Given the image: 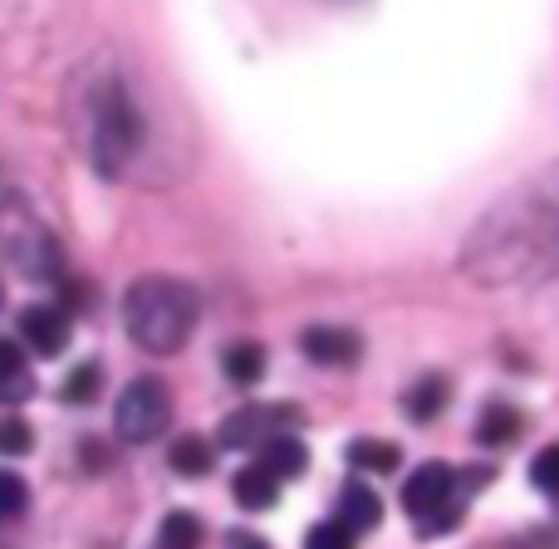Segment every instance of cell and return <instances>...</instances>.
Listing matches in <instances>:
<instances>
[{"mask_svg": "<svg viewBox=\"0 0 559 549\" xmlns=\"http://www.w3.org/2000/svg\"><path fill=\"white\" fill-rule=\"evenodd\" d=\"M157 549H202V521L192 511H173L157 525Z\"/></svg>", "mask_w": 559, "mask_h": 549, "instance_id": "obj_16", "label": "cell"}, {"mask_svg": "<svg viewBox=\"0 0 559 549\" xmlns=\"http://www.w3.org/2000/svg\"><path fill=\"white\" fill-rule=\"evenodd\" d=\"M299 348H305V358H314V363H324V368H344V363H354V358L364 354L358 334H348V329H334V324L305 329V334H299Z\"/></svg>", "mask_w": 559, "mask_h": 549, "instance_id": "obj_7", "label": "cell"}, {"mask_svg": "<svg viewBox=\"0 0 559 549\" xmlns=\"http://www.w3.org/2000/svg\"><path fill=\"white\" fill-rule=\"evenodd\" d=\"M531 481H535V491H545L559 501V442L545 446V452L531 462Z\"/></svg>", "mask_w": 559, "mask_h": 549, "instance_id": "obj_19", "label": "cell"}, {"mask_svg": "<svg viewBox=\"0 0 559 549\" xmlns=\"http://www.w3.org/2000/svg\"><path fill=\"white\" fill-rule=\"evenodd\" d=\"M15 334H20V344H25L29 354L59 358L64 354V344H69V314L64 309H55V305H25L20 309V319H15Z\"/></svg>", "mask_w": 559, "mask_h": 549, "instance_id": "obj_6", "label": "cell"}, {"mask_svg": "<svg viewBox=\"0 0 559 549\" xmlns=\"http://www.w3.org/2000/svg\"><path fill=\"white\" fill-rule=\"evenodd\" d=\"M222 368L236 387H255L265 378V348L261 344H231L222 358Z\"/></svg>", "mask_w": 559, "mask_h": 549, "instance_id": "obj_15", "label": "cell"}, {"mask_svg": "<svg viewBox=\"0 0 559 549\" xmlns=\"http://www.w3.org/2000/svg\"><path fill=\"white\" fill-rule=\"evenodd\" d=\"M344 462L354 466V472H397L403 466V446L397 442H383V437H354V442L344 446Z\"/></svg>", "mask_w": 559, "mask_h": 549, "instance_id": "obj_10", "label": "cell"}, {"mask_svg": "<svg viewBox=\"0 0 559 549\" xmlns=\"http://www.w3.org/2000/svg\"><path fill=\"white\" fill-rule=\"evenodd\" d=\"M173 422V393H167L163 378H133V383L118 393L114 407V432L128 446H147L167 432Z\"/></svg>", "mask_w": 559, "mask_h": 549, "instance_id": "obj_4", "label": "cell"}, {"mask_svg": "<svg viewBox=\"0 0 559 549\" xmlns=\"http://www.w3.org/2000/svg\"><path fill=\"white\" fill-rule=\"evenodd\" d=\"M231 549H271V545H265L261 535H251V530H236L231 535Z\"/></svg>", "mask_w": 559, "mask_h": 549, "instance_id": "obj_23", "label": "cell"}, {"mask_svg": "<svg viewBox=\"0 0 559 549\" xmlns=\"http://www.w3.org/2000/svg\"><path fill=\"white\" fill-rule=\"evenodd\" d=\"M289 422H299L295 403H255V407H241V413L226 417L216 442L231 446V452H261V446L285 432Z\"/></svg>", "mask_w": 559, "mask_h": 549, "instance_id": "obj_5", "label": "cell"}, {"mask_svg": "<svg viewBox=\"0 0 559 549\" xmlns=\"http://www.w3.org/2000/svg\"><path fill=\"white\" fill-rule=\"evenodd\" d=\"M261 466H271V472L280 476V481H295L299 472L309 466V452H305V442L299 437H289V432H280V437H271V442L261 446Z\"/></svg>", "mask_w": 559, "mask_h": 549, "instance_id": "obj_11", "label": "cell"}, {"mask_svg": "<svg viewBox=\"0 0 559 549\" xmlns=\"http://www.w3.org/2000/svg\"><path fill=\"white\" fill-rule=\"evenodd\" d=\"M0 378H5V387H0V397H5V403H20V397H29V378H25V358H20V338H5V344H0Z\"/></svg>", "mask_w": 559, "mask_h": 549, "instance_id": "obj_17", "label": "cell"}, {"mask_svg": "<svg viewBox=\"0 0 559 549\" xmlns=\"http://www.w3.org/2000/svg\"><path fill=\"white\" fill-rule=\"evenodd\" d=\"M403 511L417 521V535H452L456 521H462L452 466H442V462L417 466L403 486Z\"/></svg>", "mask_w": 559, "mask_h": 549, "instance_id": "obj_2", "label": "cell"}, {"mask_svg": "<svg viewBox=\"0 0 559 549\" xmlns=\"http://www.w3.org/2000/svg\"><path fill=\"white\" fill-rule=\"evenodd\" d=\"M202 319V299L173 275H143L123 295V329L143 354H177Z\"/></svg>", "mask_w": 559, "mask_h": 549, "instance_id": "obj_1", "label": "cell"}, {"mask_svg": "<svg viewBox=\"0 0 559 549\" xmlns=\"http://www.w3.org/2000/svg\"><path fill=\"white\" fill-rule=\"evenodd\" d=\"M231 496H236V505H246V511H271V505L280 501V476L271 472V466L251 462V466L236 472Z\"/></svg>", "mask_w": 559, "mask_h": 549, "instance_id": "obj_9", "label": "cell"}, {"mask_svg": "<svg viewBox=\"0 0 559 549\" xmlns=\"http://www.w3.org/2000/svg\"><path fill=\"white\" fill-rule=\"evenodd\" d=\"M334 521L348 525L354 535H368V530H378V525H383V501L373 496V486L348 481L344 491H338V515H334Z\"/></svg>", "mask_w": 559, "mask_h": 549, "instance_id": "obj_8", "label": "cell"}, {"mask_svg": "<svg viewBox=\"0 0 559 549\" xmlns=\"http://www.w3.org/2000/svg\"><path fill=\"white\" fill-rule=\"evenodd\" d=\"M98 383H104V368L79 363V368H69V378L59 383V397H64L69 407H84V403H94L98 397Z\"/></svg>", "mask_w": 559, "mask_h": 549, "instance_id": "obj_18", "label": "cell"}, {"mask_svg": "<svg viewBox=\"0 0 559 549\" xmlns=\"http://www.w3.org/2000/svg\"><path fill=\"white\" fill-rule=\"evenodd\" d=\"M167 462H173L177 476H206L216 466V446L206 442V437H177V442L167 446Z\"/></svg>", "mask_w": 559, "mask_h": 549, "instance_id": "obj_13", "label": "cell"}, {"mask_svg": "<svg viewBox=\"0 0 559 549\" xmlns=\"http://www.w3.org/2000/svg\"><path fill=\"white\" fill-rule=\"evenodd\" d=\"M0 496H5V501H0L5 505V521H15V515L25 511V481H20L15 472H5L0 476Z\"/></svg>", "mask_w": 559, "mask_h": 549, "instance_id": "obj_22", "label": "cell"}, {"mask_svg": "<svg viewBox=\"0 0 559 549\" xmlns=\"http://www.w3.org/2000/svg\"><path fill=\"white\" fill-rule=\"evenodd\" d=\"M138 143H143L138 108L128 104L123 84H108L104 94H98V108H94V163H98V172L114 177L118 167L133 157Z\"/></svg>", "mask_w": 559, "mask_h": 549, "instance_id": "obj_3", "label": "cell"}, {"mask_svg": "<svg viewBox=\"0 0 559 549\" xmlns=\"http://www.w3.org/2000/svg\"><path fill=\"white\" fill-rule=\"evenodd\" d=\"M447 397H452L447 378L442 373H427V378H417V383L407 387L403 407H407V417H413V422H432V417L447 407Z\"/></svg>", "mask_w": 559, "mask_h": 549, "instance_id": "obj_12", "label": "cell"}, {"mask_svg": "<svg viewBox=\"0 0 559 549\" xmlns=\"http://www.w3.org/2000/svg\"><path fill=\"white\" fill-rule=\"evenodd\" d=\"M305 549H354V530L338 521H324L305 535Z\"/></svg>", "mask_w": 559, "mask_h": 549, "instance_id": "obj_20", "label": "cell"}, {"mask_svg": "<svg viewBox=\"0 0 559 549\" xmlns=\"http://www.w3.org/2000/svg\"><path fill=\"white\" fill-rule=\"evenodd\" d=\"M0 452L5 456H25L29 452V427L20 422V417H5V422H0Z\"/></svg>", "mask_w": 559, "mask_h": 549, "instance_id": "obj_21", "label": "cell"}, {"mask_svg": "<svg viewBox=\"0 0 559 549\" xmlns=\"http://www.w3.org/2000/svg\"><path fill=\"white\" fill-rule=\"evenodd\" d=\"M521 413L515 407H506V403H491L481 413V427H476V442L481 446H511L515 437H521Z\"/></svg>", "mask_w": 559, "mask_h": 549, "instance_id": "obj_14", "label": "cell"}]
</instances>
